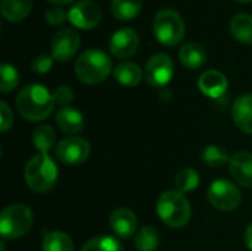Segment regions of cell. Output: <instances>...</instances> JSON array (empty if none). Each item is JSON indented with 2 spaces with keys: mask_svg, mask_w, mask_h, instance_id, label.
<instances>
[{
  "mask_svg": "<svg viewBox=\"0 0 252 251\" xmlns=\"http://www.w3.org/2000/svg\"><path fill=\"white\" fill-rule=\"evenodd\" d=\"M55 104L53 95L41 84L25 86L16 98L18 112L28 121H41L47 118L52 114Z\"/></svg>",
  "mask_w": 252,
  "mask_h": 251,
  "instance_id": "obj_1",
  "label": "cell"
},
{
  "mask_svg": "<svg viewBox=\"0 0 252 251\" xmlns=\"http://www.w3.org/2000/svg\"><path fill=\"white\" fill-rule=\"evenodd\" d=\"M157 213L167 226L179 229L186 226L190 220L192 209L185 194L177 189H170L159 197L157 203Z\"/></svg>",
  "mask_w": 252,
  "mask_h": 251,
  "instance_id": "obj_2",
  "label": "cell"
},
{
  "mask_svg": "<svg viewBox=\"0 0 252 251\" xmlns=\"http://www.w3.org/2000/svg\"><path fill=\"white\" fill-rule=\"evenodd\" d=\"M24 178L30 189L44 194L56 185L58 167L47 154H37L27 163Z\"/></svg>",
  "mask_w": 252,
  "mask_h": 251,
  "instance_id": "obj_3",
  "label": "cell"
},
{
  "mask_svg": "<svg viewBox=\"0 0 252 251\" xmlns=\"http://www.w3.org/2000/svg\"><path fill=\"white\" fill-rule=\"evenodd\" d=\"M112 62L109 56L97 49L84 52L75 62V74L80 81L89 86L103 83L111 74Z\"/></svg>",
  "mask_w": 252,
  "mask_h": 251,
  "instance_id": "obj_4",
  "label": "cell"
},
{
  "mask_svg": "<svg viewBox=\"0 0 252 251\" xmlns=\"http://www.w3.org/2000/svg\"><path fill=\"white\" fill-rule=\"evenodd\" d=\"M34 222L32 212L25 204H12L0 215V232L4 240H18L25 235Z\"/></svg>",
  "mask_w": 252,
  "mask_h": 251,
  "instance_id": "obj_5",
  "label": "cell"
},
{
  "mask_svg": "<svg viewBox=\"0 0 252 251\" xmlns=\"http://www.w3.org/2000/svg\"><path fill=\"white\" fill-rule=\"evenodd\" d=\"M186 28L179 12L174 9H162L154 18V34L164 46H176L185 37Z\"/></svg>",
  "mask_w": 252,
  "mask_h": 251,
  "instance_id": "obj_6",
  "label": "cell"
},
{
  "mask_svg": "<svg viewBox=\"0 0 252 251\" xmlns=\"http://www.w3.org/2000/svg\"><path fill=\"white\" fill-rule=\"evenodd\" d=\"M242 195L238 186L226 179L214 180L208 188V201L221 212H233L239 207Z\"/></svg>",
  "mask_w": 252,
  "mask_h": 251,
  "instance_id": "obj_7",
  "label": "cell"
},
{
  "mask_svg": "<svg viewBox=\"0 0 252 251\" xmlns=\"http://www.w3.org/2000/svg\"><path fill=\"white\" fill-rule=\"evenodd\" d=\"M90 151H92L90 143L86 139L78 138V136L66 138L55 146L56 158L61 163L69 164V166H77V164L84 163L89 158Z\"/></svg>",
  "mask_w": 252,
  "mask_h": 251,
  "instance_id": "obj_8",
  "label": "cell"
},
{
  "mask_svg": "<svg viewBox=\"0 0 252 251\" xmlns=\"http://www.w3.org/2000/svg\"><path fill=\"white\" fill-rule=\"evenodd\" d=\"M174 74V64L165 53H157L146 62L145 78L154 87H162L170 83Z\"/></svg>",
  "mask_w": 252,
  "mask_h": 251,
  "instance_id": "obj_9",
  "label": "cell"
},
{
  "mask_svg": "<svg viewBox=\"0 0 252 251\" xmlns=\"http://www.w3.org/2000/svg\"><path fill=\"white\" fill-rule=\"evenodd\" d=\"M102 19V10L97 3L92 0H81L68 12V21L80 30H92L99 25Z\"/></svg>",
  "mask_w": 252,
  "mask_h": 251,
  "instance_id": "obj_10",
  "label": "cell"
},
{
  "mask_svg": "<svg viewBox=\"0 0 252 251\" xmlns=\"http://www.w3.org/2000/svg\"><path fill=\"white\" fill-rule=\"evenodd\" d=\"M80 49V36L71 28L59 30L52 38V56L55 61L66 62Z\"/></svg>",
  "mask_w": 252,
  "mask_h": 251,
  "instance_id": "obj_11",
  "label": "cell"
},
{
  "mask_svg": "<svg viewBox=\"0 0 252 251\" xmlns=\"http://www.w3.org/2000/svg\"><path fill=\"white\" fill-rule=\"evenodd\" d=\"M139 49V36L133 28H121L109 40V50L118 59L133 56Z\"/></svg>",
  "mask_w": 252,
  "mask_h": 251,
  "instance_id": "obj_12",
  "label": "cell"
},
{
  "mask_svg": "<svg viewBox=\"0 0 252 251\" xmlns=\"http://www.w3.org/2000/svg\"><path fill=\"white\" fill-rule=\"evenodd\" d=\"M109 225L117 237L127 240L131 238L137 231V217L130 209L121 207L112 212L109 217Z\"/></svg>",
  "mask_w": 252,
  "mask_h": 251,
  "instance_id": "obj_13",
  "label": "cell"
},
{
  "mask_svg": "<svg viewBox=\"0 0 252 251\" xmlns=\"http://www.w3.org/2000/svg\"><path fill=\"white\" fill-rule=\"evenodd\" d=\"M230 175L236 183L244 188H252V154L239 151L230 158Z\"/></svg>",
  "mask_w": 252,
  "mask_h": 251,
  "instance_id": "obj_14",
  "label": "cell"
},
{
  "mask_svg": "<svg viewBox=\"0 0 252 251\" xmlns=\"http://www.w3.org/2000/svg\"><path fill=\"white\" fill-rule=\"evenodd\" d=\"M198 87L208 98H220L227 90V78L220 71L210 70L201 74Z\"/></svg>",
  "mask_w": 252,
  "mask_h": 251,
  "instance_id": "obj_15",
  "label": "cell"
},
{
  "mask_svg": "<svg viewBox=\"0 0 252 251\" xmlns=\"http://www.w3.org/2000/svg\"><path fill=\"white\" fill-rule=\"evenodd\" d=\"M232 118L236 127L244 133L252 135V95L239 96L232 107Z\"/></svg>",
  "mask_w": 252,
  "mask_h": 251,
  "instance_id": "obj_16",
  "label": "cell"
},
{
  "mask_svg": "<svg viewBox=\"0 0 252 251\" xmlns=\"http://www.w3.org/2000/svg\"><path fill=\"white\" fill-rule=\"evenodd\" d=\"M56 124L65 135H77L84 129V117L80 111L71 107H63L56 112Z\"/></svg>",
  "mask_w": 252,
  "mask_h": 251,
  "instance_id": "obj_17",
  "label": "cell"
},
{
  "mask_svg": "<svg viewBox=\"0 0 252 251\" xmlns=\"http://www.w3.org/2000/svg\"><path fill=\"white\" fill-rule=\"evenodd\" d=\"M179 58L186 68L196 70L205 64L207 52L199 43L192 41V43H186L185 46H182V49L179 52Z\"/></svg>",
  "mask_w": 252,
  "mask_h": 251,
  "instance_id": "obj_18",
  "label": "cell"
},
{
  "mask_svg": "<svg viewBox=\"0 0 252 251\" xmlns=\"http://www.w3.org/2000/svg\"><path fill=\"white\" fill-rule=\"evenodd\" d=\"M114 77L120 84L127 87H134L142 81L143 72L140 67L134 62H121L120 65L115 67Z\"/></svg>",
  "mask_w": 252,
  "mask_h": 251,
  "instance_id": "obj_19",
  "label": "cell"
},
{
  "mask_svg": "<svg viewBox=\"0 0 252 251\" xmlns=\"http://www.w3.org/2000/svg\"><path fill=\"white\" fill-rule=\"evenodd\" d=\"M32 7V0H1V15L10 21L18 22L28 16Z\"/></svg>",
  "mask_w": 252,
  "mask_h": 251,
  "instance_id": "obj_20",
  "label": "cell"
},
{
  "mask_svg": "<svg viewBox=\"0 0 252 251\" xmlns=\"http://www.w3.org/2000/svg\"><path fill=\"white\" fill-rule=\"evenodd\" d=\"M232 36L242 44H252V16L248 13H238L230 22Z\"/></svg>",
  "mask_w": 252,
  "mask_h": 251,
  "instance_id": "obj_21",
  "label": "cell"
},
{
  "mask_svg": "<svg viewBox=\"0 0 252 251\" xmlns=\"http://www.w3.org/2000/svg\"><path fill=\"white\" fill-rule=\"evenodd\" d=\"M112 15L120 21H131L142 10V0H112Z\"/></svg>",
  "mask_w": 252,
  "mask_h": 251,
  "instance_id": "obj_22",
  "label": "cell"
},
{
  "mask_svg": "<svg viewBox=\"0 0 252 251\" xmlns=\"http://www.w3.org/2000/svg\"><path fill=\"white\" fill-rule=\"evenodd\" d=\"M56 141V133L49 124H43L37 127L32 133V145L35 149H38L40 154H47Z\"/></svg>",
  "mask_w": 252,
  "mask_h": 251,
  "instance_id": "obj_23",
  "label": "cell"
},
{
  "mask_svg": "<svg viewBox=\"0 0 252 251\" xmlns=\"http://www.w3.org/2000/svg\"><path fill=\"white\" fill-rule=\"evenodd\" d=\"M74 243L65 232H47L43 240V251H74Z\"/></svg>",
  "mask_w": 252,
  "mask_h": 251,
  "instance_id": "obj_24",
  "label": "cell"
},
{
  "mask_svg": "<svg viewBox=\"0 0 252 251\" xmlns=\"http://www.w3.org/2000/svg\"><path fill=\"white\" fill-rule=\"evenodd\" d=\"M159 246V235L155 228L143 226L134 238V247L137 251H157Z\"/></svg>",
  "mask_w": 252,
  "mask_h": 251,
  "instance_id": "obj_25",
  "label": "cell"
},
{
  "mask_svg": "<svg viewBox=\"0 0 252 251\" xmlns=\"http://www.w3.org/2000/svg\"><path fill=\"white\" fill-rule=\"evenodd\" d=\"M81 251H124L121 243L111 235H99L89 240Z\"/></svg>",
  "mask_w": 252,
  "mask_h": 251,
  "instance_id": "obj_26",
  "label": "cell"
},
{
  "mask_svg": "<svg viewBox=\"0 0 252 251\" xmlns=\"http://www.w3.org/2000/svg\"><path fill=\"white\" fill-rule=\"evenodd\" d=\"M176 189L182 194L186 192H192L198 188L199 185V176L193 169H182L177 175H176Z\"/></svg>",
  "mask_w": 252,
  "mask_h": 251,
  "instance_id": "obj_27",
  "label": "cell"
},
{
  "mask_svg": "<svg viewBox=\"0 0 252 251\" xmlns=\"http://www.w3.org/2000/svg\"><path fill=\"white\" fill-rule=\"evenodd\" d=\"M202 161L207 164V166H210V167H221L223 164H226V163H230V158L232 157H229V154H227V151L226 149H223V148H220V146H217V145H210V146H207L204 151H202Z\"/></svg>",
  "mask_w": 252,
  "mask_h": 251,
  "instance_id": "obj_28",
  "label": "cell"
},
{
  "mask_svg": "<svg viewBox=\"0 0 252 251\" xmlns=\"http://www.w3.org/2000/svg\"><path fill=\"white\" fill-rule=\"evenodd\" d=\"M19 84V74L15 67L9 64H1L0 67V90L3 93L12 92Z\"/></svg>",
  "mask_w": 252,
  "mask_h": 251,
  "instance_id": "obj_29",
  "label": "cell"
},
{
  "mask_svg": "<svg viewBox=\"0 0 252 251\" xmlns=\"http://www.w3.org/2000/svg\"><path fill=\"white\" fill-rule=\"evenodd\" d=\"M53 61H55L53 56H49V55H38L37 58L32 59L31 68H32V71H35V72H38V74H46V72L52 68Z\"/></svg>",
  "mask_w": 252,
  "mask_h": 251,
  "instance_id": "obj_30",
  "label": "cell"
},
{
  "mask_svg": "<svg viewBox=\"0 0 252 251\" xmlns=\"http://www.w3.org/2000/svg\"><path fill=\"white\" fill-rule=\"evenodd\" d=\"M53 99H55L56 104H61V105L69 104L74 99V90H72V87L65 86V84L56 87V90L53 93Z\"/></svg>",
  "mask_w": 252,
  "mask_h": 251,
  "instance_id": "obj_31",
  "label": "cell"
},
{
  "mask_svg": "<svg viewBox=\"0 0 252 251\" xmlns=\"http://www.w3.org/2000/svg\"><path fill=\"white\" fill-rule=\"evenodd\" d=\"M46 21L50 24V25H61L66 21L68 15L66 12L62 9V7H50L47 12H46Z\"/></svg>",
  "mask_w": 252,
  "mask_h": 251,
  "instance_id": "obj_32",
  "label": "cell"
},
{
  "mask_svg": "<svg viewBox=\"0 0 252 251\" xmlns=\"http://www.w3.org/2000/svg\"><path fill=\"white\" fill-rule=\"evenodd\" d=\"M0 115H1L0 129H1V132H7L9 127L13 124V114H12V109L9 108V105L3 101L0 102Z\"/></svg>",
  "mask_w": 252,
  "mask_h": 251,
  "instance_id": "obj_33",
  "label": "cell"
},
{
  "mask_svg": "<svg viewBox=\"0 0 252 251\" xmlns=\"http://www.w3.org/2000/svg\"><path fill=\"white\" fill-rule=\"evenodd\" d=\"M245 244L252 251V223L247 228V231H245Z\"/></svg>",
  "mask_w": 252,
  "mask_h": 251,
  "instance_id": "obj_34",
  "label": "cell"
},
{
  "mask_svg": "<svg viewBox=\"0 0 252 251\" xmlns=\"http://www.w3.org/2000/svg\"><path fill=\"white\" fill-rule=\"evenodd\" d=\"M47 1L55 3V4H68V3H71V1H74V0H47Z\"/></svg>",
  "mask_w": 252,
  "mask_h": 251,
  "instance_id": "obj_35",
  "label": "cell"
},
{
  "mask_svg": "<svg viewBox=\"0 0 252 251\" xmlns=\"http://www.w3.org/2000/svg\"><path fill=\"white\" fill-rule=\"evenodd\" d=\"M236 1H241V3H247V1H251V0H236Z\"/></svg>",
  "mask_w": 252,
  "mask_h": 251,
  "instance_id": "obj_36",
  "label": "cell"
}]
</instances>
